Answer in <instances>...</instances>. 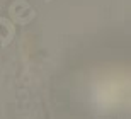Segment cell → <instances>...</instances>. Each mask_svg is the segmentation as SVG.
I'll list each match as a JSON object with an SVG mask.
<instances>
[{
    "label": "cell",
    "mask_w": 131,
    "mask_h": 119,
    "mask_svg": "<svg viewBox=\"0 0 131 119\" xmlns=\"http://www.w3.org/2000/svg\"><path fill=\"white\" fill-rule=\"evenodd\" d=\"M14 36H15V27L12 24V20L2 17L0 19V44L2 46H9L12 43Z\"/></svg>",
    "instance_id": "1"
},
{
    "label": "cell",
    "mask_w": 131,
    "mask_h": 119,
    "mask_svg": "<svg viewBox=\"0 0 131 119\" xmlns=\"http://www.w3.org/2000/svg\"><path fill=\"white\" fill-rule=\"evenodd\" d=\"M44 2H53V0H44Z\"/></svg>",
    "instance_id": "2"
}]
</instances>
